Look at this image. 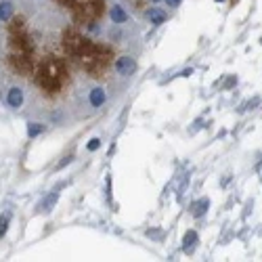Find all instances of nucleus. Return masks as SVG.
Returning <instances> with one entry per match:
<instances>
[{
  "mask_svg": "<svg viewBox=\"0 0 262 262\" xmlns=\"http://www.w3.org/2000/svg\"><path fill=\"white\" fill-rule=\"evenodd\" d=\"M116 72H118L120 76H133V74L137 72V61H135L133 57H128V55L120 57V59L116 61Z\"/></svg>",
  "mask_w": 262,
  "mask_h": 262,
  "instance_id": "1",
  "label": "nucleus"
},
{
  "mask_svg": "<svg viewBox=\"0 0 262 262\" xmlns=\"http://www.w3.org/2000/svg\"><path fill=\"white\" fill-rule=\"evenodd\" d=\"M7 103H9V107L19 109L21 105H24V91H21L19 86H13V89H9V93H7Z\"/></svg>",
  "mask_w": 262,
  "mask_h": 262,
  "instance_id": "2",
  "label": "nucleus"
},
{
  "mask_svg": "<svg viewBox=\"0 0 262 262\" xmlns=\"http://www.w3.org/2000/svg\"><path fill=\"white\" fill-rule=\"evenodd\" d=\"M109 17H112L114 24H126V21H128V13H126L124 7H120V5L112 7V11H109Z\"/></svg>",
  "mask_w": 262,
  "mask_h": 262,
  "instance_id": "3",
  "label": "nucleus"
},
{
  "mask_svg": "<svg viewBox=\"0 0 262 262\" xmlns=\"http://www.w3.org/2000/svg\"><path fill=\"white\" fill-rule=\"evenodd\" d=\"M15 13V7L11 0H0V21H9Z\"/></svg>",
  "mask_w": 262,
  "mask_h": 262,
  "instance_id": "4",
  "label": "nucleus"
},
{
  "mask_svg": "<svg viewBox=\"0 0 262 262\" xmlns=\"http://www.w3.org/2000/svg\"><path fill=\"white\" fill-rule=\"evenodd\" d=\"M105 99H107V97H105V91L101 89V86H97V89H93V91H91L89 101H91V105H93V107H101V105L105 103Z\"/></svg>",
  "mask_w": 262,
  "mask_h": 262,
  "instance_id": "5",
  "label": "nucleus"
},
{
  "mask_svg": "<svg viewBox=\"0 0 262 262\" xmlns=\"http://www.w3.org/2000/svg\"><path fill=\"white\" fill-rule=\"evenodd\" d=\"M149 21H151L154 26H162L164 21H166V13H164L162 9H158V7H154V9L149 11Z\"/></svg>",
  "mask_w": 262,
  "mask_h": 262,
  "instance_id": "6",
  "label": "nucleus"
},
{
  "mask_svg": "<svg viewBox=\"0 0 262 262\" xmlns=\"http://www.w3.org/2000/svg\"><path fill=\"white\" fill-rule=\"evenodd\" d=\"M42 133H45V124H40V122H28V137L30 139H36Z\"/></svg>",
  "mask_w": 262,
  "mask_h": 262,
  "instance_id": "7",
  "label": "nucleus"
},
{
  "mask_svg": "<svg viewBox=\"0 0 262 262\" xmlns=\"http://www.w3.org/2000/svg\"><path fill=\"white\" fill-rule=\"evenodd\" d=\"M195 244H198V233H195V231H189V233L185 235V239H183V248H185V252H193Z\"/></svg>",
  "mask_w": 262,
  "mask_h": 262,
  "instance_id": "8",
  "label": "nucleus"
},
{
  "mask_svg": "<svg viewBox=\"0 0 262 262\" xmlns=\"http://www.w3.org/2000/svg\"><path fill=\"white\" fill-rule=\"evenodd\" d=\"M57 200H59V193L47 195V198H45V200H42V204H40L42 212H49V210H53V208H55V204H57Z\"/></svg>",
  "mask_w": 262,
  "mask_h": 262,
  "instance_id": "9",
  "label": "nucleus"
},
{
  "mask_svg": "<svg viewBox=\"0 0 262 262\" xmlns=\"http://www.w3.org/2000/svg\"><path fill=\"white\" fill-rule=\"evenodd\" d=\"M208 204H210L208 200H204V202H198V204H195V210H193V214L198 216V218H200L202 214H206V210H208Z\"/></svg>",
  "mask_w": 262,
  "mask_h": 262,
  "instance_id": "10",
  "label": "nucleus"
},
{
  "mask_svg": "<svg viewBox=\"0 0 262 262\" xmlns=\"http://www.w3.org/2000/svg\"><path fill=\"white\" fill-rule=\"evenodd\" d=\"M7 229H9V214H3L0 216V237L7 235Z\"/></svg>",
  "mask_w": 262,
  "mask_h": 262,
  "instance_id": "11",
  "label": "nucleus"
},
{
  "mask_svg": "<svg viewBox=\"0 0 262 262\" xmlns=\"http://www.w3.org/2000/svg\"><path fill=\"white\" fill-rule=\"evenodd\" d=\"M99 147H101V141L99 139H91V143L86 145V149H89V151H97Z\"/></svg>",
  "mask_w": 262,
  "mask_h": 262,
  "instance_id": "12",
  "label": "nucleus"
},
{
  "mask_svg": "<svg viewBox=\"0 0 262 262\" xmlns=\"http://www.w3.org/2000/svg\"><path fill=\"white\" fill-rule=\"evenodd\" d=\"M164 3H166L170 9H177V7H181V3H183V0H164Z\"/></svg>",
  "mask_w": 262,
  "mask_h": 262,
  "instance_id": "13",
  "label": "nucleus"
},
{
  "mask_svg": "<svg viewBox=\"0 0 262 262\" xmlns=\"http://www.w3.org/2000/svg\"><path fill=\"white\" fill-rule=\"evenodd\" d=\"M72 160H74V158H72V156H68V158H65V160H61V162H59V166H57V170H61V168H63V166H68V164H70V162H72Z\"/></svg>",
  "mask_w": 262,
  "mask_h": 262,
  "instance_id": "14",
  "label": "nucleus"
},
{
  "mask_svg": "<svg viewBox=\"0 0 262 262\" xmlns=\"http://www.w3.org/2000/svg\"><path fill=\"white\" fill-rule=\"evenodd\" d=\"M216 3H225V0H216Z\"/></svg>",
  "mask_w": 262,
  "mask_h": 262,
  "instance_id": "15",
  "label": "nucleus"
},
{
  "mask_svg": "<svg viewBox=\"0 0 262 262\" xmlns=\"http://www.w3.org/2000/svg\"><path fill=\"white\" fill-rule=\"evenodd\" d=\"M151 3H160V0H151Z\"/></svg>",
  "mask_w": 262,
  "mask_h": 262,
  "instance_id": "16",
  "label": "nucleus"
}]
</instances>
